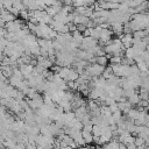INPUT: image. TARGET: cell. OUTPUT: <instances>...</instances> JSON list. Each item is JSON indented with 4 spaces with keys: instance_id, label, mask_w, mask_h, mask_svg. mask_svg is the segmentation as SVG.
<instances>
[{
    "instance_id": "6da1fadb",
    "label": "cell",
    "mask_w": 149,
    "mask_h": 149,
    "mask_svg": "<svg viewBox=\"0 0 149 149\" xmlns=\"http://www.w3.org/2000/svg\"><path fill=\"white\" fill-rule=\"evenodd\" d=\"M81 136L84 137L86 146H88L91 142H93V134H92V132H87V130L83 129L81 130Z\"/></svg>"
},
{
    "instance_id": "7a4b0ae2",
    "label": "cell",
    "mask_w": 149,
    "mask_h": 149,
    "mask_svg": "<svg viewBox=\"0 0 149 149\" xmlns=\"http://www.w3.org/2000/svg\"><path fill=\"white\" fill-rule=\"evenodd\" d=\"M132 34H133V38H135V40H142L144 36L148 35V33L146 31V29H139V30L133 31Z\"/></svg>"
},
{
    "instance_id": "3957f363",
    "label": "cell",
    "mask_w": 149,
    "mask_h": 149,
    "mask_svg": "<svg viewBox=\"0 0 149 149\" xmlns=\"http://www.w3.org/2000/svg\"><path fill=\"white\" fill-rule=\"evenodd\" d=\"M127 100H128V101H129L132 105H137V102L140 101V94H139V93L135 91V92H134L132 95H129V97L127 98Z\"/></svg>"
},
{
    "instance_id": "277c9868",
    "label": "cell",
    "mask_w": 149,
    "mask_h": 149,
    "mask_svg": "<svg viewBox=\"0 0 149 149\" xmlns=\"http://www.w3.org/2000/svg\"><path fill=\"white\" fill-rule=\"evenodd\" d=\"M79 78V73L74 70V69H71L70 68V71H69V74H68V78H66V81L68 80H77Z\"/></svg>"
},
{
    "instance_id": "5b68a950",
    "label": "cell",
    "mask_w": 149,
    "mask_h": 149,
    "mask_svg": "<svg viewBox=\"0 0 149 149\" xmlns=\"http://www.w3.org/2000/svg\"><path fill=\"white\" fill-rule=\"evenodd\" d=\"M95 63H98V64H100V65H107V63H108V57L106 56V55H100V56H97L95 57Z\"/></svg>"
},
{
    "instance_id": "8992f818",
    "label": "cell",
    "mask_w": 149,
    "mask_h": 149,
    "mask_svg": "<svg viewBox=\"0 0 149 149\" xmlns=\"http://www.w3.org/2000/svg\"><path fill=\"white\" fill-rule=\"evenodd\" d=\"M113 74H114V73H113L112 66H108V68H106V66H105V70H104V72H102V77L107 80V79H109Z\"/></svg>"
},
{
    "instance_id": "52a82bcc",
    "label": "cell",
    "mask_w": 149,
    "mask_h": 149,
    "mask_svg": "<svg viewBox=\"0 0 149 149\" xmlns=\"http://www.w3.org/2000/svg\"><path fill=\"white\" fill-rule=\"evenodd\" d=\"M136 65H137V68H139L140 72H144V71H148V70H149L144 61H140V62H137V63H136Z\"/></svg>"
},
{
    "instance_id": "ba28073f",
    "label": "cell",
    "mask_w": 149,
    "mask_h": 149,
    "mask_svg": "<svg viewBox=\"0 0 149 149\" xmlns=\"http://www.w3.org/2000/svg\"><path fill=\"white\" fill-rule=\"evenodd\" d=\"M140 94V99H143V100H149V91L141 87V92L139 93Z\"/></svg>"
},
{
    "instance_id": "9c48e42d",
    "label": "cell",
    "mask_w": 149,
    "mask_h": 149,
    "mask_svg": "<svg viewBox=\"0 0 149 149\" xmlns=\"http://www.w3.org/2000/svg\"><path fill=\"white\" fill-rule=\"evenodd\" d=\"M125 57H127V58H133L134 57V49H133V47H129V48L125 49Z\"/></svg>"
},
{
    "instance_id": "30bf717a",
    "label": "cell",
    "mask_w": 149,
    "mask_h": 149,
    "mask_svg": "<svg viewBox=\"0 0 149 149\" xmlns=\"http://www.w3.org/2000/svg\"><path fill=\"white\" fill-rule=\"evenodd\" d=\"M134 143L136 144V148H137V147H140V146L144 144L146 142H144V140H143L141 136H137V135H136V137L134 139Z\"/></svg>"
},
{
    "instance_id": "8fae6325",
    "label": "cell",
    "mask_w": 149,
    "mask_h": 149,
    "mask_svg": "<svg viewBox=\"0 0 149 149\" xmlns=\"http://www.w3.org/2000/svg\"><path fill=\"white\" fill-rule=\"evenodd\" d=\"M108 108H109L111 113H114V112L119 111V107H118V104H116V101H115V102H113V104H111V105L108 106Z\"/></svg>"
},
{
    "instance_id": "7c38bea8",
    "label": "cell",
    "mask_w": 149,
    "mask_h": 149,
    "mask_svg": "<svg viewBox=\"0 0 149 149\" xmlns=\"http://www.w3.org/2000/svg\"><path fill=\"white\" fill-rule=\"evenodd\" d=\"M5 24H6V22L0 17V28H3V27H5Z\"/></svg>"
},
{
    "instance_id": "4fadbf2b",
    "label": "cell",
    "mask_w": 149,
    "mask_h": 149,
    "mask_svg": "<svg viewBox=\"0 0 149 149\" xmlns=\"http://www.w3.org/2000/svg\"><path fill=\"white\" fill-rule=\"evenodd\" d=\"M144 109H146V111H149V102H148V105L144 107Z\"/></svg>"
}]
</instances>
